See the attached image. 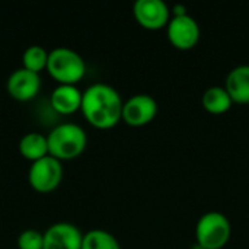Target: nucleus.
Segmentation results:
<instances>
[{"label": "nucleus", "mask_w": 249, "mask_h": 249, "mask_svg": "<svg viewBox=\"0 0 249 249\" xmlns=\"http://www.w3.org/2000/svg\"><path fill=\"white\" fill-rule=\"evenodd\" d=\"M191 249H204V248H203V247H200L198 244H196V245H194V247H193Z\"/></svg>", "instance_id": "a211bd4d"}, {"label": "nucleus", "mask_w": 249, "mask_h": 249, "mask_svg": "<svg viewBox=\"0 0 249 249\" xmlns=\"http://www.w3.org/2000/svg\"><path fill=\"white\" fill-rule=\"evenodd\" d=\"M63 165L61 160L47 155L31 163L28 169L29 185L39 193H50L55 190L63 179Z\"/></svg>", "instance_id": "39448f33"}, {"label": "nucleus", "mask_w": 249, "mask_h": 249, "mask_svg": "<svg viewBox=\"0 0 249 249\" xmlns=\"http://www.w3.org/2000/svg\"><path fill=\"white\" fill-rule=\"evenodd\" d=\"M19 249H42L44 248V232L36 229H25L18 235Z\"/></svg>", "instance_id": "f3484780"}, {"label": "nucleus", "mask_w": 249, "mask_h": 249, "mask_svg": "<svg viewBox=\"0 0 249 249\" xmlns=\"http://www.w3.org/2000/svg\"><path fill=\"white\" fill-rule=\"evenodd\" d=\"M82 95L83 90L76 85L58 83L50 95V104L58 114H73L80 109Z\"/></svg>", "instance_id": "9b49d317"}, {"label": "nucleus", "mask_w": 249, "mask_h": 249, "mask_svg": "<svg viewBox=\"0 0 249 249\" xmlns=\"http://www.w3.org/2000/svg\"><path fill=\"white\" fill-rule=\"evenodd\" d=\"M48 53L42 45L34 44L25 48L22 54V67L32 70L35 73H39L41 70L47 69L48 63Z\"/></svg>", "instance_id": "dca6fc26"}, {"label": "nucleus", "mask_w": 249, "mask_h": 249, "mask_svg": "<svg viewBox=\"0 0 249 249\" xmlns=\"http://www.w3.org/2000/svg\"><path fill=\"white\" fill-rule=\"evenodd\" d=\"M6 89L12 98L18 101H29L36 96L41 89V76L25 67L15 69L6 80Z\"/></svg>", "instance_id": "9d476101"}, {"label": "nucleus", "mask_w": 249, "mask_h": 249, "mask_svg": "<svg viewBox=\"0 0 249 249\" xmlns=\"http://www.w3.org/2000/svg\"><path fill=\"white\" fill-rule=\"evenodd\" d=\"M47 70L58 83L76 85L86 73V63L76 50L55 47L48 53Z\"/></svg>", "instance_id": "7ed1b4c3"}, {"label": "nucleus", "mask_w": 249, "mask_h": 249, "mask_svg": "<svg viewBox=\"0 0 249 249\" xmlns=\"http://www.w3.org/2000/svg\"><path fill=\"white\" fill-rule=\"evenodd\" d=\"M18 147H19V153L23 158L29 159L31 162L50 155L47 136L39 131H29L23 134L19 140Z\"/></svg>", "instance_id": "ddd939ff"}, {"label": "nucleus", "mask_w": 249, "mask_h": 249, "mask_svg": "<svg viewBox=\"0 0 249 249\" xmlns=\"http://www.w3.org/2000/svg\"><path fill=\"white\" fill-rule=\"evenodd\" d=\"M133 15L139 25L146 29L165 28L171 18V7L163 0H137L133 6Z\"/></svg>", "instance_id": "1a4fd4ad"}, {"label": "nucleus", "mask_w": 249, "mask_h": 249, "mask_svg": "<svg viewBox=\"0 0 249 249\" xmlns=\"http://www.w3.org/2000/svg\"><path fill=\"white\" fill-rule=\"evenodd\" d=\"M83 232L71 222H55L44 232L42 249H82Z\"/></svg>", "instance_id": "0eeeda50"}, {"label": "nucleus", "mask_w": 249, "mask_h": 249, "mask_svg": "<svg viewBox=\"0 0 249 249\" xmlns=\"http://www.w3.org/2000/svg\"><path fill=\"white\" fill-rule=\"evenodd\" d=\"M169 42L178 50H191L200 39V25L190 15L172 16L166 25Z\"/></svg>", "instance_id": "423d86ee"}, {"label": "nucleus", "mask_w": 249, "mask_h": 249, "mask_svg": "<svg viewBox=\"0 0 249 249\" xmlns=\"http://www.w3.org/2000/svg\"><path fill=\"white\" fill-rule=\"evenodd\" d=\"M123 105L124 101L114 86L96 82L83 90L80 109L89 124L107 130L123 120Z\"/></svg>", "instance_id": "f257e3e1"}, {"label": "nucleus", "mask_w": 249, "mask_h": 249, "mask_svg": "<svg viewBox=\"0 0 249 249\" xmlns=\"http://www.w3.org/2000/svg\"><path fill=\"white\" fill-rule=\"evenodd\" d=\"M203 108L210 114H225L235 104L225 86H210L201 96Z\"/></svg>", "instance_id": "4468645a"}, {"label": "nucleus", "mask_w": 249, "mask_h": 249, "mask_svg": "<svg viewBox=\"0 0 249 249\" xmlns=\"http://www.w3.org/2000/svg\"><path fill=\"white\" fill-rule=\"evenodd\" d=\"M48 152L51 156L63 160L73 159L83 153L88 144V134L76 123H60L47 134Z\"/></svg>", "instance_id": "f03ea898"}, {"label": "nucleus", "mask_w": 249, "mask_h": 249, "mask_svg": "<svg viewBox=\"0 0 249 249\" xmlns=\"http://www.w3.org/2000/svg\"><path fill=\"white\" fill-rule=\"evenodd\" d=\"M231 235V220L222 212L210 210L197 220L196 239L197 244L204 249H222L228 245Z\"/></svg>", "instance_id": "20e7f679"}, {"label": "nucleus", "mask_w": 249, "mask_h": 249, "mask_svg": "<svg viewBox=\"0 0 249 249\" xmlns=\"http://www.w3.org/2000/svg\"><path fill=\"white\" fill-rule=\"evenodd\" d=\"M225 88L233 102L249 104V64H239L233 67L226 76Z\"/></svg>", "instance_id": "f8f14e48"}, {"label": "nucleus", "mask_w": 249, "mask_h": 249, "mask_svg": "<svg viewBox=\"0 0 249 249\" xmlns=\"http://www.w3.org/2000/svg\"><path fill=\"white\" fill-rule=\"evenodd\" d=\"M82 249H121V245L111 232L92 229L83 235Z\"/></svg>", "instance_id": "2eb2a0df"}, {"label": "nucleus", "mask_w": 249, "mask_h": 249, "mask_svg": "<svg viewBox=\"0 0 249 249\" xmlns=\"http://www.w3.org/2000/svg\"><path fill=\"white\" fill-rule=\"evenodd\" d=\"M158 101L149 93H136L124 101L123 120L133 127L149 124L158 115Z\"/></svg>", "instance_id": "6e6552de"}]
</instances>
